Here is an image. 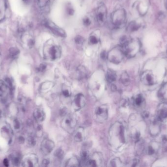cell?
I'll use <instances>...</instances> for the list:
<instances>
[{"label":"cell","instance_id":"36","mask_svg":"<svg viewBox=\"0 0 167 167\" xmlns=\"http://www.w3.org/2000/svg\"><path fill=\"white\" fill-rule=\"evenodd\" d=\"M73 12H74V10H73V9H72V8H68V13L69 14L72 15L73 14Z\"/></svg>","mask_w":167,"mask_h":167},{"label":"cell","instance_id":"38","mask_svg":"<svg viewBox=\"0 0 167 167\" xmlns=\"http://www.w3.org/2000/svg\"><path fill=\"white\" fill-rule=\"evenodd\" d=\"M23 1L25 2H28L29 1V0H23Z\"/></svg>","mask_w":167,"mask_h":167},{"label":"cell","instance_id":"6","mask_svg":"<svg viewBox=\"0 0 167 167\" xmlns=\"http://www.w3.org/2000/svg\"><path fill=\"white\" fill-rule=\"evenodd\" d=\"M21 163L24 167H37L38 165V158L36 154L29 153L24 156Z\"/></svg>","mask_w":167,"mask_h":167},{"label":"cell","instance_id":"37","mask_svg":"<svg viewBox=\"0 0 167 167\" xmlns=\"http://www.w3.org/2000/svg\"><path fill=\"white\" fill-rule=\"evenodd\" d=\"M165 6H166V9L167 10V0H166L165 2Z\"/></svg>","mask_w":167,"mask_h":167},{"label":"cell","instance_id":"9","mask_svg":"<svg viewBox=\"0 0 167 167\" xmlns=\"http://www.w3.org/2000/svg\"><path fill=\"white\" fill-rule=\"evenodd\" d=\"M54 143L49 139H45L41 143V150L43 154L48 155L52 151L54 148Z\"/></svg>","mask_w":167,"mask_h":167},{"label":"cell","instance_id":"12","mask_svg":"<svg viewBox=\"0 0 167 167\" xmlns=\"http://www.w3.org/2000/svg\"><path fill=\"white\" fill-rule=\"evenodd\" d=\"M84 137H85V131L83 128H78L74 134V140L77 142H81L84 139Z\"/></svg>","mask_w":167,"mask_h":167},{"label":"cell","instance_id":"20","mask_svg":"<svg viewBox=\"0 0 167 167\" xmlns=\"http://www.w3.org/2000/svg\"><path fill=\"white\" fill-rule=\"evenodd\" d=\"M121 81L123 84L125 85H128L130 82L129 75L126 73H123L121 76Z\"/></svg>","mask_w":167,"mask_h":167},{"label":"cell","instance_id":"19","mask_svg":"<svg viewBox=\"0 0 167 167\" xmlns=\"http://www.w3.org/2000/svg\"><path fill=\"white\" fill-rule=\"evenodd\" d=\"M20 51L18 49L16 48H12L10 50V57L12 58H16L18 57Z\"/></svg>","mask_w":167,"mask_h":167},{"label":"cell","instance_id":"31","mask_svg":"<svg viewBox=\"0 0 167 167\" xmlns=\"http://www.w3.org/2000/svg\"><path fill=\"white\" fill-rule=\"evenodd\" d=\"M101 58L103 59H106L107 58V53L105 52V51H103L102 52L101 54Z\"/></svg>","mask_w":167,"mask_h":167},{"label":"cell","instance_id":"26","mask_svg":"<svg viewBox=\"0 0 167 167\" xmlns=\"http://www.w3.org/2000/svg\"><path fill=\"white\" fill-rule=\"evenodd\" d=\"M28 142L29 145L30 146H34L36 144L35 139L33 136H31V135L29 136V138H28Z\"/></svg>","mask_w":167,"mask_h":167},{"label":"cell","instance_id":"11","mask_svg":"<svg viewBox=\"0 0 167 167\" xmlns=\"http://www.w3.org/2000/svg\"><path fill=\"white\" fill-rule=\"evenodd\" d=\"M33 116L35 120L37 122H42L45 118V114L44 112L40 108H37L34 111Z\"/></svg>","mask_w":167,"mask_h":167},{"label":"cell","instance_id":"3","mask_svg":"<svg viewBox=\"0 0 167 167\" xmlns=\"http://www.w3.org/2000/svg\"><path fill=\"white\" fill-rule=\"evenodd\" d=\"M77 119L72 115L64 116V118L61 121V126L63 129L69 133L74 132L77 125Z\"/></svg>","mask_w":167,"mask_h":167},{"label":"cell","instance_id":"5","mask_svg":"<svg viewBox=\"0 0 167 167\" xmlns=\"http://www.w3.org/2000/svg\"><path fill=\"white\" fill-rule=\"evenodd\" d=\"M107 17V9L104 4L99 5L96 11V18L98 24L103 25L106 21Z\"/></svg>","mask_w":167,"mask_h":167},{"label":"cell","instance_id":"18","mask_svg":"<svg viewBox=\"0 0 167 167\" xmlns=\"http://www.w3.org/2000/svg\"><path fill=\"white\" fill-rule=\"evenodd\" d=\"M139 25L136 22L133 21V22L130 23V24L128 26L127 30L130 32H134V31L137 30V29H139Z\"/></svg>","mask_w":167,"mask_h":167},{"label":"cell","instance_id":"27","mask_svg":"<svg viewBox=\"0 0 167 167\" xmlns=\"http://www.w3.org/2000/svg\"><path fill=\"white\" fill-rule=\"evenodd\" d=\"M81 158L83 161L87 162L88 159V155L87 152L86 151H83L81 153Z\"/></svg>","mask_w":167,"mask_h":167},{"label":"cell","instance_id":"29","mask_svg":"<svg viewBox=\"0 0 167 167\" xmlns=\"http://www.w3.org/2000/svg\"><path fill=\"white\" fill-rule=\"evenodd\" d=\"M83 23L84 25L86 26H88L91 25V21L89 18H87V17H86V18L84 19Z\"/></svg>","mask_w":167,"mask_h":167},{"label":"cell","instance_id":"10","mask_svg":"<svg viewBox=\"0 0 167 167\" xmlns=\"http://www.w3.org/2000/svg\"><path fill=\"white\" fill-rule=\"evenodd\" d=\"M86 100L85 97L81 94H77L75 96L73 102V107L76 110L81 109L85 106Z\"/></svg>","mask_w":167,"mask_h":167},{"label":"cell","instance_id":"30","mask_svg":"<svg viewBox=\"0 0 167 167\" xmlns=\"http://www.w3.org/2000/svg\"><path fill=\"white\" fill-rule=\"evenodd\" d=\"M142 97L141 96L137 97L135 100V104L137 105H139L142 102Z\"/></svg>","mask_w":167,"mask_h":167},{"label":"cell","instance_id":"4","mask_svg":"<svg viewBox=\"0 0 167 167\" xmlns=\"http://www.w3.org/2000/svg\"><path fill=\"white\" fill-rule=\"evenodd\" d=\"M124 54L120 46L114 48L107 53V59L115 64H118L121 62Z\"/></svg>","mask_w":167,"mask_h":167},{"label":"cell","instance_id":"16","mask_svg":"<svg viewBox=\"0 0 167 167\" xmlns=\"http://www.w3.org/2000/svg\"><path fill=\"white\" fill-rule=\"evenodd\" d=\"M143 75L144 76L142 77L143 82H144L145 83H146L147 82L149 85H152L153 84L154 80H153V78L152 76V74L150 73H148L147 74L144 73Z\"/></svg>","mask_w":167,"mask_h":167},{"label":"cell","instance_id":"15","mask_svg":"<svg viewBox=\"0 0 167 167\" xmlns=\"http://www.w3.org/2000/svg\"><path fill=\"white\" fill-rule=\"evenodd\" d=\"M117 76L115 71L111 69H109L107 73V79L109 82H112L116 81Z\"/></svg>","mask_w":167,"mask_h":167},{"label":"cell","instance_id":"2","mask_svg":"<svg viewBox=\"0 0 167 167\" xmlns=\"http://www.w3.org/2000/svg\"><path fill=\"white\" fill-rule=\"evenodd\" d=\"M112 24L117 28L124 26L126 22V13L123 9H118L112 12L111 15Z\"/></svg>","mask_w":167,"mask_h":167},{"label":"cell","instance_id":"21","mask_svg":"<svg viewBox=\"0 0 167 167\" xmlns=\"http://www.w3.org/2000/svg\"><path fill=\"white\" fill-rule=\"evenodd\" d=\"M54 155L56 157H57L59 159H62L63 158L64 156V152L62 149H59L55 151Z\"/></svg>","mask_w":167,"mask_h":167},{"label":"cell","instance_id":"22","mask_svg":"<svg viewBox=\"0 0 167 167\" xmlns=\"http://www.w3.org/2000/svg\"><path fill=\"white\" fill-rule=\"evenodd\" d=\"M159 116L161 118H166L167 117V110L165 108L160 109L158 112Z\"/></svg>","mask_w":167,"mask_h":167},{"label":"cell","instance_id":"33","mask_svg":"<svg viewBox=\"0 0 167 167\" xmlns=\"http://www.w3.org/2000/svg\"><path fill=\"white\" fill-rule=\"evenodd\" d=\"M45 69H46V66H45V65L42 64L38 68V70L40 72H43V71L45 70Z\"/></svg>","mask_w":167,"mask_h":167},{"label":"cell","instance_id":"7","mask_svg":"<svg viewBox=\"0 0 167 167\" xmlns=\"http://www.w3.org/2000/svg\"><path fill=\"white\" fill-rule=\"evenodd\" d=\"M44 24L47 28L49 29L53 34L62 38H65L67 36L66 32L62 29L59 27L57 26L52 22L51 21L45 20L44 21Z\"/></svg>","mask_w":167,"mask_h":167},{"label":"cell","instance_id":"25","mask_svg":"<svg viewBox=\"0 0 167 167\" xmlns=\"http://www.w3.org/2000/svg\"><path fill=\"white\" fill-rule=\"evenodd\" d=\"M14 127L16 130H19L21 128V124L20 121L18 119H15L13 122Z\"/></svg>","mask_w":167,"mask_h":167},{"label":"cell","instance_id":"35","mask_svg":"<svg viewBox=\"0 0 167 167\" xmlns=\"http://www.w3.org/2000/svg\"><path fill=\"white\" fill-rule=\"evenodd\" d=\"M3 163H4V165L6 167L9 166V161L8 159H5V160L3 161Z\"/></svg>","mask_w":167,"mask_h":167},{"label":"cell","instance_id":"13","mask_svg":"<svg viewBox=\"0 0 167 167\" xmlns=\"http://www.w3.org/2000/svg\"><path fill=\"white\" fill-rule=\"evenodd\" d=\"M21 155L17 153H13L10 156V160L14 166H19L21 163Z\"/></svg>","mask_w":167,"mask_h":167},{"label":"cell","instance_id":"1","mask_svg":"<svg viewBox=\"0 0 167 167\" xmlns=\"http://www.w3.org/2000/svg\"><path fill=\"white\" fill-rule=\"evenodd\" d=\"M44 54L45 58L48 60L51 61L57 60L61 57V48L58 45L54 43L52 40H50L45 45Z\"/></svg>","mask_w":167,"mask_h":167},{"label":"cell","instance_id":"28","mask_svg":"<svg viewBox=\"0 0 167 167\" xmlns=\"http://www.w3.org/2000/svg\"><path fill=\"white\" fill-rule=\"evenodd\" d=\"M117 163H121L120 160H119V159H114L113 160H111V165L114 167H116V166H118L117 165Z\"/></svg>","mask_w":167,"mask_h":167},{"label":"cell","instance_id":"34","mask_svg":"<svg viewBox=\"0 0 167 167\" xmlns=\"http://www.w3.org/2000/svg\"><path fill=\"white\" fill-rule=\"evenodd\" d=\"M49 164V161L47 159H44L42 162V165L43 166H48Z\"/></svg>","mask_w":167,"mask_h":167},{"label":"cell","instance_id":"8","mask_svg":"<svg viewBox=\"0 0 167 167\" xmlns=\"http://www.w3.org/2000/svg\"><path fill=\"white\" fill-rule=\"evenodd\" d=\"M96 119L99 121L104 122L107 119L108 108L106 105H104L98 106L95 110Z\"/></svg>","mask_w":167,"mask_h":167},{"label":"cell","instance_id":"24","mask_svg":"<svg viewBox=\"0 0 167 167\" xmlns=\"http://www.w3.org/2000/svg\"><path fill=\"white\" fill-rule=\"evenodd\" d=\"M75 42L77 45L82 44L84 42V38L82 36L78 35L75 38Z\"/></svg>","mask_w":167,"mask_h":167},{"label":"cell","instance_id":"23","mask_svg":"<svg viewBox=\"0 0 167 167\" xmlns=\"http://www.w3.org/2000/svg\"><path fill=\"white\" fill-rule=\"evenodd\" d=\"M89 42L91 44H96L98 42V39L95 35H91L89 38Z\"/></svg>","mask_w":167,"mask_h":167},{"label":"cell","instance_id":"17","mask_svg":"<svg viewBox=\"0 0 167 167\" xmlns=\"http://www.w3.org/2000/svg\"><path fill=\"white\" fill-rule=\"evenodd\" d=\"M80 161L77 158L74 157L69 159L67 163V167H78L80 165Z\"/></svg>","mask_w":167,"mask_h":167},{"label":"cell","instance_id":"14","mask_svg":"<svg viewBox=\"0 0 167 167\" xmlns=\"http://www.w3.org/2000/svg\"><path fill=\"white\" fill-rule=\"evenodd\" d=\"M9 91V87L6 83L2 81H0V98L6 96Z\"/></svg>","mask_w":167,"mask_h":167},{"label":"cell","instance_id":"32","mask_svg":"<svg viewBox=\"0 0 167 167\" xmlns=\"http://www.w3.org/2000/svg\"><path fill=\"white\" fill-rule=\"evenodd\" d=\"M63 94L64 96L66 97H68L71 95L70 92H69L68 90H64L63 91Z\"/></svg>","mask_w":167,"mask_h":167}]
</instances>
